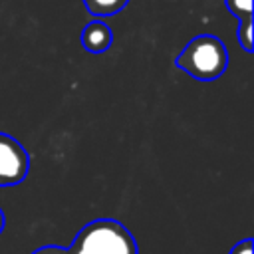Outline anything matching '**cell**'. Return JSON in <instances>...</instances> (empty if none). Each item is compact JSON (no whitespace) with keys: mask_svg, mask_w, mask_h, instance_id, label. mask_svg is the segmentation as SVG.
<instances>
[{"mask_svg":"<svg viewBox=\"0 0 254 254\" xmlns=\"http://www.w3.org/2000/svg\"><path fill=\"white\" fill-rule=\"evenodd\" d=\"M32 254H69V250L62 248V246H42V248L34 250Z\"/></svg>","mask_w":254,"mask_h":254,"instance_id":"9","label":"cell"},{"mask_svg":"<svg viewBox=\"0 0 254 254\" xmlns=\"http://www.w3.org/2000/svg\"><path fill=\"white\" fill-rule=\"evenodd\" d=\"M67 250L69 254H139L133 234L111 218L87 222Z\"/></svg>","mask_w":254,"mask_h":254,"instance_id":"1","label":"cell"},{"mask_svg":"<svg viewBox=\"0 0 254 254\" xmlns=\"http://www.w3.org/2000/svg\"><path fill=\"white\" fill-rule=\"evenodd\" d=\"M30 169L28 151L10 135L0 133V187L20 185Z\"/></svg>","mask_w":254,"mask_h":254,"instance_id":"3","label":"cell"},{"mask_svg":"<svg viewBox=\"0 0 254 254\" xmlns=\"http://www.w3.org/2000/svg\"><path fill=\"white\" fill-rule=\"evenodd\" d=\"M4 224H6V218H4V212H2V208H0V232L4 230Z\"/></svg>","mask_w":254,"mask_h":254,"instance_id":"10","label":"cell"},{"mask_svg":"<svg viewBox=\"0 0 254 254\" xmlns=\"http://www.w3.org/2000/svg\"><path fill=\"white\" fill-rule=\"evenodd\" d=\"M236 36H238V42L240 46L244 48V52H252V20H240L238 24V30H236Z\"/></svg>","mask_w":254,"mask_h":254,"instance_id":"7","label":"cell"},{"mask_svg":"<svg viewBox=\"0 0 254 254\" xmlns=\"http://www.w3.org/2000/svg\"><path fill=\"white\" fill-rule=\"evenodd\" d=\"M129 0H83L85 8L95 16H113L125 8Z\"/></svg>","mask_w":254,"mask_h":254,"instance_id":"5","label":"cell"},{"mask_svg":"<svg viewBox=\"0 0 254 254\" xmlns=\"http://www.w3.org/2000/svg\"><path fill=\"white\" fill-rule=\"evenodd\" d=\"M230 254H252V238H244V240L236 242L234 248L230 250Z\"/></svg>","mask_w":254,"mask_h":254,"instance_id":"8","label":"cell"},{"mask_svg":"<svg viewBox=\"0 0 254 254\" xmlns=\"http://www.w3.org/2000/svg\"><path fill=\"white\" fill-rule=\"evenodd\" d=\"M175 64L194 79L212 81L226 71L228 50L216 36L200 34L183 48Z\"/></svg>","mask_w":254,"mask_h":254,"instance_id":"2","label":"cell"},{"mask_svg":"<svg viewBox=\"0 0 254 254\" xmlns=\"http://www.w3.org/2000/svg\"><path fill=\"white\" fill-rule=\"evenodd\" d=\"M230 14L238 20H252V0H224Z\"/></svg>","mask_w":254,"mask_h":254,"instance_id":"6","label":"cell"},{"mask_svg":"<svg viewBox=\"0 0 254 254\" xmlns=\"http://www.w3.org/2000/svg\"><path fill=\"white\" fill-rule=\"evenodd\" d=\"M111 42H113V32H111V28H109L105 22H101V20L89 22V24L83 28V32H81V46H83L87 52H91V54H101V52H105V50L111 46Z\"/></svg>","mask_w":254,"mask_h":254,"instance_id":"4","label":"cell"}]
</instances>
